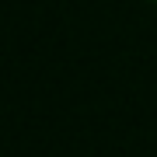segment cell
<instances>
[{
    "label": "cell",
    "instance_id": "1",
    "mask_svg": "<svg viewBox=\"0 0 157 157\" xmlns=\"http://www.w3.org/2000/svg\"><path fill=\"white\" fill-rule=\"evenodd\" d=\"M147 4H154V7H157V0H147Z\"/></svg>",
    "mask_w": 157,
    "mask_h": 157
}]
</instances>
